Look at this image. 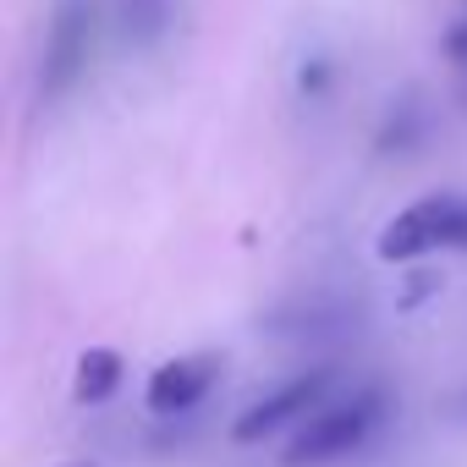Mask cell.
I'll return each mask as SVG.
<instances>
[{
  "mask_svg": "<svg viewBox=\"0 0 467 467\" xmlns=\"http://www.w3.org/2000/svg\"><path fill=\"white\" fill-rule=\"evenodd\" d=\"M116 385H121V358H116L110 347H88V352L78 358L72 396H78L83 407H99V401H110V396H116Z\"/></svg>",
  "mask_w": 467,
  "mask_h": 467,
  "instance_id": "8992f818",
  "label": "cell"
},
{
  "mask_svg": "<svg viewBox=\"0 0 467 467\" xmlns=\"http://www.w3.org/2000/svg\"><path fill=\"white\" fill-rule=\"evenodd\" d=\"M325 390H330V374H325V368H314V374L281 385L275 396H265L259 407H248L237 423H231V440H237V445H254V440H265V434H281L286 423H297L303 412H314Z\"/></svg>",
  "mask_w": 467,
  "mask_h": 467,
  "instance_id": "277c9868",
  "label": "cell"
},
{
  "mask_svg": "<svg viewBox=\"0 0 467 467\" xmlns=\"http://www.w3.org/2000/svg\"><path fill=\"white\" fill-rule=\"evenodd\" d=\"M220 379V358L214 352H192V358H176V363H160L154 379H149V407L154 412H187L198 407Z\"/></svg>",
  "mask_w": 467,
  "mask_h": 467,
  "instance_id": "5b68a950",
  "label": "cell"
},
{
  "mask_svg": "<svg viewBox=\"0 0 467 467\" xmlns=\"http://www.w3.org/2000/svg\"><path fill=\"white\" fill-rule=\"evenodd\" d=\"M451 248H467V198L456 203V220H451Z\"/></svg>",
  "mask_w": 467,
  "mask_h": 467,
  "instance_id": "ba28073f",
  "label": "cell"
},
{
  "mask_svg": "<svg viewBox=\"0 0 467 467\" xmlns=\"http://www.w3.org/2000/svg\"><path fill=\"white\" fill-rule=\"evenodd\" d=\"M456 192H429L418 203H407L385 231H379V259L385 265H407V259H423L434 248H451V220H456Z\"/></svg>",
  "mask_w": 467,
  "mask_h": 467,
  "instance_id": "3957f363",
  "label": "cell"
},
{
  "mask_svg": "<svg viewBox=\"0 0 467 467\" xmlns=\"http://www.w3.org/2000/svg\"><path fill=\"white\" fill-rule=\"evenodd\" d=\"M445 56H451L456 67H467V23H456V28L445 34Z\"/></svg>",
  "mask_w": 467,
  "mask_h": 467,
  "instance_id": "52a82bcc",
  "label": "cell"
},
{
  "mask_svg": "<svg viewBox=\"0 0 467 467\" xmlns=\"http://www.w3.org/2000/svg\"><path fill=\"white\" fill-rule=\"evenodd\" d=\"M379 418H385V396H379V390H358L352 401L314 412V418L292 434V445L281 451V462H286V467H319V462H336V456L358 451V445L374 434Z\"/></svg>",
  "mask_w": 467,
  "mask_h": 467,
  "instance_id": "6da1fadb",
  "label": "cell"
},
{
  "mask_svg": "<svg viewBox=\"0 0 467 467\" xmlns=\"http://www.w3.org/2000/svg\"><path fill=\"white\" fill-rule=\"evenodd\" d=\"M61 467H94V462H61Z\"/></svg>",
  "mask_w": 467,
  "mask_h": 467,
  "instance_id": "9c48e42d",
  "label": "cell"
},
{
  "mask_svg": "<svg viewBox=\"0 0 467 467\" xmlns=\"http://www.w3.org/2000/svg\"><path fill=\"white\" fill-rule=\"evenodd\" d=\"M99 39V0H61L50 34H45V61H39V99H61L67 88H78V78L88 72Z\"/></svg>",
  "mask_w": 467,
  "mask_h": 467,
  "instance_id": "7a4b0ae2",
  "label": "cell"
}]
</instances>
